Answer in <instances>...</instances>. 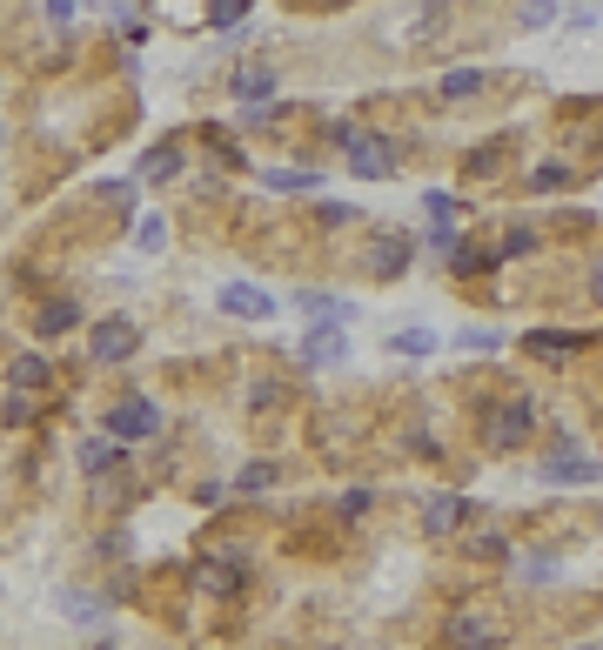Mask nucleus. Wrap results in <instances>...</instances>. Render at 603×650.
Returning <instances> with one entry per match:
<instances>
[{
  "mask_svg": "<svg viewBox=\"0 0 603 650\" xmlns=\"http://www.w3.org/2000/svg\"><path fill=\"white\" fill-rule=\"evenodd\" d=\"M349 168H356L362 181H389L396 175V141L389 135H356L349 141Z\"/></svg>",
  "mask_w": 603,
  "mask_h": 650,
  "instance_id": "nucleus-1",
  "label": "nucleus"
},
{
  "mask_svg": "<svg viewBox=\"0 0 603 650\" xmlns=\"http://www.w3.org/2000/svg\"><path fill=\"white\" fill-rule=\"evenodd\" d=\"M108 429H114V436H128V443H134V436H155V429H161V409L148 403V396H128V403L108 409Z\"/></svg>",
  "mask_w": 603,
  "mask_h": 650,
  "instance_id": "nucleus-2",
  "label": "nucleus"
},
{
  "mask_svg": "<svg viewBox=\"0 0 603 650\" xmlns=\"http://www.w3.org/2000/svg\"><path fill=\"white\" fill-rule=\"evenodd\" d=\"M543 483H603V463L597 456H577V449H557L543 463Z\"/></svg>",
  "mask_w": 603,
  "mask_h": 650,
  "instance_id": "nucleus-3",
  "label": "nucleus"
},
{
  "mask_svg": "<svg viewBox=\"0 0 603 650\" xmlns=\"http://www.w3.org/2000/svg\"><path fill=\"white\" fill-rule=\"evenodd\" d=\"M134 349H141V329H128V322H101L94 329V356L101 362H128Z\"/></svg>",
  "mask_w": 603,
  "mask_h": 650,
  "instance_id": "nucleus-4",
  "label": "nucleus"
},
{
  "mask_svg": "<svg viewBox=\"0 0 603 650\" xmlns=\"http://www.w3.org/2000/svg\"><path fill=\"white\" fill-rule=\"evenodd\" d=\"M342 356H349V342L335 336V329H309L302 336V362L309 369H342Z\"/></svg>",
  "mask_w": 603,
  "mask_h": 650,
  "instance_id": "nucleus-5",
  "label": "nucleus"
},
{
  "mask_svg": "<svg viewBox=\"0 0 603 650\" xmlns=\"http://www.w3.org/2000/svg\"><path fill=\"white\" fill-rule=\"evenodd\" d=\"M409 255H416V242H409V235H376V242H369V269H376V275H402V262H409Z\"/></svg>",
  "mask_w": 603,
  "mask_h": 650,
  "instance_id": "nucleus-6",
  "label": "nucleus"
},
{
  "mask_svg": "<svg viewBox=\"0 0 603 650\" xmlns=\"http://www.w3.org/2000/svg\"><path fill=\"white\" fill-rule=\"evenodd\" d=\"M268 94H275V68H268V61L235 68V101H248V108H255V101H268Z\"/></svg>",
  "mask_w": 603,
  "mask_h": 650,
  "instance_id": "nucleus-7",
  "label": "nucleus"
},
{
  "mask_svg": "<svg viewBox=\"0 0 603 650\" xmlns=\"http://www.w3.org/2000/svg\"><path fill=\"white\" fill-rule=\"evenodd\" d=\"M228 315H275V295H262V289H248V282H228L222 295H215Z\"/></svg>",
  "mask_w": 603,
  "mask_h": 650,
  "instance_id": "nucleus-8",
  "label": "nucleus"
},
{
  "mask_svg": "<svg viewBox=\"0 0 603 650\" xmlns=\"http://www.w3.org/2000/svg\"><path fill=\"white\" fill-rule=\"evenodd\" d=\"M523 429H530V403H510V409H496V443L510 449V443H523Z\"/></svg>",
  "mask_w": 603,
  "mask_h": 650,
  "instance_id": "nucleus-9",
  "label": "nucleus"
},
{
  "mask_svg": "<svg viewBox=\"0 0 603 650\" xmlns=\"http://www.w3.org/2000/svg\"><path fill=\"white\" fill-rule=\"evenodd\" d=\"M114 463H121V443H114V436H94V443H81V470H88V476L114 470Z\"/></svg>",
  "mask_w": 603,
  "mask_h": 650,
  "instance_id": "nucleus-10",
  "label": "nucleus"
},
{
  "mask_svg": "<svg viewBox=\"0 0 603 650\" xmlns=\"http://www.w3.org/2000/svg\"><path fill=\"white\" fill-rule=\"evenodd\" d=\"M429 537H449V530H456V523H463V503H456V496H436V503H429Z\"/></svg>",
  "mask_w": 603,
  "mask_h": 650,
  "instance_id": "nucleus-11",
  "label": "nucleus"
},
{
  "mask_svg": "<svg viewBox=\"0 0 603 650\" xmlns=\"http://www.w3.org/2000/svg\"><path fill=\"white\" fill-rule=\"evenodd\" d=\"M302 309H309V315H335V322H349V315H356V302H342V295H322V289H302Z\"/></svg>",
  "mask_w": 603,
  "mask_h": 650,
  "instance_id": "nucleus-12",
  "label": "nucleus"
},
{
  "mask_svg": "<svg viewBox=\"0 0 603 650\" xmlns=\"http://www.w3.org/2000/svg\"><path fill=\"white\" fill-rule=\"evenodd\" d=\"M74 322H81L74 302H47V309H41V336H61V329H74Z\"/></svg>",
  "mask_w": 603,
  "mask_h": 650,
  "instance_id": "nucleus-13",
  "label": "nucleus"
},
{
  "mask_svg": "<svg viewBox=\"0 0 603 650\" xmlns=\"http://www.w3.org/2000/svg\"><path fill=\"white\" fill-rule=\"evenodd\" d=\"M175 168H181V148H168V141H161L155 155L141 161V175H148V181H168V175H175Z\"/></svg>",
  "mask_w": 603,
  "mask_h": 650,
  "instance_id": "nucleus-14",
  "label": "nucleus"
},
{
  "mask_svg": "<svg viewBox=\"0 0 603 650\" xmlns=\"http://www.w3.org/2000/svg\"><path fill=\"white\" fill-rule=\"evenodd\" d=\"M268 188H282V195H302V188H315V175H302V168H262Z\"/></svg>",
  "mask_w": 603,
  "mask_h": 650,
  "instance_id": "nucleus-15",
  "label": "nucleus"
},
{
  "mask_svg": "<svg viewBox=\"0 0 603 650\" xmlns=\"http://www.w3.org/2000/svg\"><path fill=\"white\" fill-rule=\"evenodd\" d=\"M476 88H483V74H476V68H456V74H443V101H469Z\"/></svg>",
  "mask_w": 603,
  "mask_h": 650,
  "instance_id": "nucleus-16",
  "label": "nucleus"
},
{
  "mask_svg": "<svg viewBox=\"0 0 603 650\" xmlns=\"http://www.w3.org/2000/svg\"><path fill=\"white\" fill-rule=\"evenodd\" d=\"M41 382H47V362L41 356H21V362H14V389H41Z\"/></svg>",
  "mask_w": 603,
  "mask_h": 650,
  "instance_id": "nucleus-17",
  "label": "nucleus"
},
{
  "mask_svg": "<svg viewBox=\"0 0 603 650\" xmlns=\"http://www.w3.org/2000/svg\"><path fill=\"white\" fill-rule=\"evenodd\" d=\"M161 242H168V228H161V215H148V222L134 228V248H141V255H155Z\"/></svg>",
  "mask_w": 603,
  "mask_h": 650,
  "instance_id": "nucleus-18",
  "label": "nucleus"
},
{
  "mask_svg": "<svg viewBox=\"0 0 603 650\" xmlns=\"http://www.w3.org/2000/svg\"><path fill=\"white\" fill-rule=\"evenodd\" d=\"M429 349H436L429 329H402V336H396V356H429Z\"/></svg>",
  "mask_w": 603,
  "mask_h": 650,
  "instance_id": "nucleus-19",
  "label": "nucleus"
},
{
  "mask_svg": "<svg viewBox=\"0 0 603 650\" xmlns=\"http://www.w3.org/2000/svg\"><path fill=\"white\" fill-rule=\"evenodd\" d=\"M557 21V0H523V27H550Z\"/></svg>",
  "mask_w": 603,
  "mask_h": 650,
  "instance_id": "nucleus-20",
  "label": "nucleus"
},
{
  "mask_svg": "<svg viewBox=\"0 0 603 650\" xmlns=\"http://www.w3.org/2000/svg\"><path fill=\"white\" fill-rule=\"evenodd\" d=\"M268 483H275V470H268V463H248V470H242V490L248 496H262Z\"/></svg>",
  "mask_w": 603,
  "mask_h": 650,
  "instance_id": "nucleus-21",
  "label": "nucleus"
},
{
  "mask_svg": "<svg viewBox=\"0 0 603 650\" xmlns=\"http://www.w3.org/2000/svg\"><path fill=\"white\" fill-rule=\"evenodd\" d=\"M429 215H436V222H456V215H463V202H456V195H443V188H436V195H429Z\"/></svg>",
  "mask_w": 603,
  "mask_h": 650,
  "instance_id": "nucleus-22",
  "label": "nucleus"
},
{
  "mask_svg": "<svg viewBox=\"0 0 603 650\" xmlns=\"http://www.w3.org/2000/svg\"><path fill=\"white\" fill-rule=\"evenodd\" d=\"M61 604H67V617H101V597H81V590H67Z\"/></svg>",
  "mask_w": 603,
  "mask_h": 650,
  "instance_id": "nucleus-23",
  "label": "nucleus"
},
{
  "mask_svg": "<svg viewBox=\"0 0 603 650\" xmlns=\"http://www.w3.org/2000/svg\"><path fill=\"white\" fill-rule=\"evenodd\" d=\"M242 14H248V0H215V14H208V21H215V27H235Z\"/></svg>",
  "mask_w": 603,
  "mask_h": 650,
  "instance_id": "nucleus-24",
  "label": "nucleus"
},
{
  "mask_svg": "<svg viewBox=\"0 0 603 650\" xmlns=\"http://www.w3.org/2000/svg\"><path fill=\"white\" fill-rule=\"evenodd\" d=\"M516 570H523V577H530V583H550V577H557V563H550V557H523V563H516Z\"/></svg>",
  "mask_w": 603,
  "mask_h": 650,
  "instance_id": "nucleus-25",
  "label": "nucleus"
},
{
  "mask_svg": "<svg viewBox=\"0 0 603 650\" xmlns=\"http://www.w3.org/2000/svg\"><path fill=\"white\" fill-rule=\"evenodd\" d=\"M456 644H463V650H490V630H476V624H456Z\"/></svg>",
  "mask_w": 603,
  "mask_h": 650,
  "instance_id": "nucleus-26",
  "label": "nucleus"
},
{
  "mask_svg": "<svg viewBox=\"0 0 603 650\" xmlns=\"http://www.w3.org/2000/svg\"><path fill=\"white\" fill-rule=\"evenodd\" d=\"M228 583H235V570H228V563H215V570H201V590H228Z\"/></svg>",
  "mask_w": 603,
  "mask_h": 650,
  "instance_id": "nucleus-27",
  "label": "nucleus"
},
{
  "mask_svg": "<svg viewBox=\"0 0 603 650\" xmlns=\"http://www.w3.org/2000/svg\"><path fill=\"white\" fill-rule=\"evenodd\" d=\"M322 222L342 228V222H356V208H349V202H322Z\"/></svg>",
  "mask_w": 603,
  "mask_h": 650,
  "instance_id": "nucleus-28",
  "label": "nucleus"
},
{
  "mask_svg": "<svg viewBox=\"0 0 603 650\" xmlns=\"http://www.w3.org/2000/svg\"><path fill=\"white\" fill-rule=\"evenodd\" d=\"M463 349H496V329H463Z\"/></svg>",
  "mask_w": 603,
  "mask_h": 650,
  "instance_id": "nucleus-29",
  "label": "nucleus"
},
{
  "mask_svg": "<svg viewBox=\"0 0 603 650\" xmlns=\"http://www.w3.org/2000/svg\"><path fill=\"white\" fill-rule=\"evenodd\" d=\"M47 21H74V0H47Z\"/></svg>",
  "mask_w": 603,
  "mask_h": 650,
  "instance_id": "nucleus-30",
  "label": "nucleus"
}]
</instances>
